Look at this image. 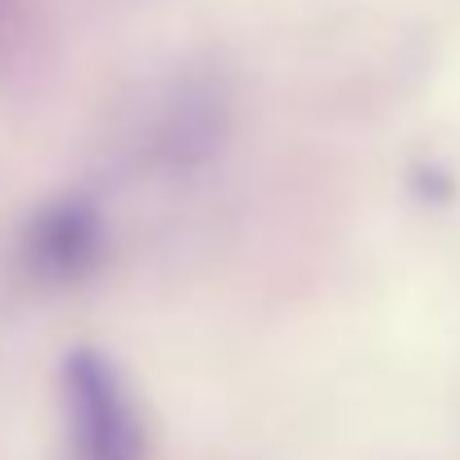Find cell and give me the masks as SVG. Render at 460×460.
Here are the masks:
<instances>
[{
    "instance_id": "cell-2",
    "label": "cell",
    "mask_w": 460,
    "mask_h": 460,
    "mask_svg": "<svg viewBox=\"0 0 460 460\" xmlns=\"http://www.w3.org/2000/svg\"><path fill=\"white\" fill-rule=\"evenodd\" d=\"M14 28H19V0H0V59L14 41Z\"/></svg>"
},
{
    "instance_id": "cell-1",
    "label": "cell",
    "mask_w": 460,
    "mask_h": 460,
    "mask_svg": "<svg viewBox=\"0 0 460 460\" xmlns=\"http://www.w3.org/2000/svg\"><path fill=\"white\" fill-rule=\"evenodd\" d=\"M73 406H77V433L86 460H136L140 451L136 415L118 393L113 375L91 357L73 366Z\"/></svg>"
}]
</instances>
